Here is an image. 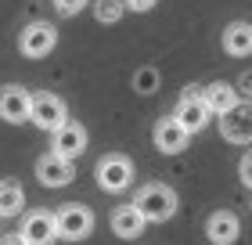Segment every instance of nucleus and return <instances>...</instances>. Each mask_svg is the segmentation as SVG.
I'll return each mask as SVG.
<instances>
[{
  "instance_id": "1",
  "label": "nucleus",
  "mask_w": 252,
  "mask_h": 245,
  "mask_svg": "<svg viewBox=\"0 0 252 245\" xmlns=\"http://www.w3.org/2000/svg\"><path fill=\"white\" fill-rule=\"evenodd\" d=\"M133 206L144 213L148 224H166V220L177 216L180 198H177V191L169 188V184H162V180H148V184H141V188H137Z\"/></svg>"
},
{
  "instance_id": "2",
  "label": "nucleus",
  "mask_w": 252,
  "mask_h": 245,
  "mask_svg": "<svg viewBox=\"0 0 252 245\" xmlns=\"http://www.w3.org/2000/svg\"><path fill=\"white\" fill-rule=\"evenodd\" d=\"M94 177H97V188L101 191L119 195V191H126L133 184V162H130V155H123V151H108V155L97 159Z\"/></svg>"
},
{
  "instance_id": "3",
  "label": "nucleus",
  "mask_w": 252,
  "mask_h": 245,
  "mask_svg": "<svg viewBox=\"0 0 252 245\" xmlns=\"http://www.w3.org/2000/svg\"><path fill=\"white\" fill-rule=\"evenodd\" d=\"M205 87H184L180 90V98H177V108H173V115L180 123H184V130L188 134H198V130H205L209 126V119H213V108L205 105V94H202Z\"/></svg>"
},
{
  "instance_id": "4",
  "label": "nucleus",
  "mask_w": 252,
  "mask_h": 245,
  "mask_svg": "<svg viewBox=\"0 0 252 245\" xmlns=\"http://www.w3.org/2000/svg\"><path fill=\"white\" fill-rule=\"evenodd\" d=\"M54 47H58V29H54L51 22H29V26H22V33H18V54L22 58L40 62V58H47Z\"/></svg>"
},
{
  "instance_id": "5",
  "label": "nucleus",
  "mask_w": 252,
  "mask_h": 245,
  "mask_svg": "<svg viewBox=\"0 0 252 245\" xmlns=\"http://www.w3.org/2000/svg\"><path fill=\"white\" fill-rule=\"evenodd\" d=\"M65 123H68V105L58 94H51V90H40V94L32 98V126L54 137Z\"/></svg>"
},
{
  "instance_id": "6",
  "label": "nucleus",
  "mask_w": 252,
  "mask_h": 245,
  "mask_svg": "<svg viewBox=\"0 0 252 245\" xmlns=\"http://www.w3.org/2000/svg\"><path fill=\"white\" fill-rule=\"evenodd\" d=\"M94 231V209L83 202H65L58 209V235L62 242H83Z\"/></svg>"
},
{
  "instance_id": "7",
  "label": "nucleus",
  "mask_w": 252,
  "mask_h": 245,
  "mask_svg": "<svg viewBox=\"0 0 252 245\" xmlns=\"http://www.w3.org/2000/svg\"><path fill=\"white\" fill-rule=\"evenodd\" d=\"M18 235L26 238V245H54L62 238L58 235V213H51V209H32V213L22 216Z\"/></svg>"
},
{
  "instance_id": "8",
  "label": "nucleus",
  "mask_w": 252,
  "mask_h": 245,
  "mask_svg": "<svg viewBox=\"0 0 252 245\" xmlns=\"http://www.w3.org/2000/svg\"><path fill=\"white\" fill-rule=\"evenodd\" d=\"M188 141H191V134L184 130V123H180L173 112L155 119V126H152V144H155V151H162V155H180V151L188 148Z\"/></svg>"
},
{
  "instance_id": "9",
  "label": "nucleus",
  "mask_w": 252,
  "mask_h": 245,
  "mask_svg": "<svg viewBox=\"0 0 252 245\" xmlns=\"http://www.w3.org/2000/svg\"><path fill=\"white\" fill-rule=\"evenodd\" d=\"M32 98L26 87L18 83H4V94H0V115H4V123L18 126V123H32Z\"/></svg>"
},
{
  "instance_id": "10",
  "label": "nucleus",
  "mask_w": 252,
  "mask_h": 245,
  "mask_svg": "<svg viewBox=\"0 0 252 245\" xmlns=\"http://www.w3.org/2000/svg\"><path fill=\"white\" fill-rule=\"evenodd\" d=\"M72 177H76V162L72 159H62V155H54V151H43L36 159V180L43 188H68Z\"/></svg>"
},
{
  "instance_id": "11",
  "label": "nucleus",
  "mask_w": 252,
  "mask_h": 245,
  "mask_svg": "<svg viewBox=\"0 0 252 245\" xmlns=\"http://www.w3.org/2000/svg\"><path fill=\"white\" fill-rule=\"evenodd\" d=\"M220 137L227 144H252V101H242L220 119Z\"/></svg>"
},
{
  "instance_id": "12",
  "label": "nucleus",
  "mask_w": 252,
  "mask_h": 245,
  "mask_svg": "<svg viewBox=\"0 0 252 245\" xmlns=\"http://www.w3.org/2000/svg\"><path fill=\"white\" fill-rule=\"evenodd\" d=\"M87 141H90V137H87V126L76 123V119H68L62 130L51 137V151H54V155H62V159H72V162H76V159L87 151Z\"/></svg>"
},
{
  "instance_id": "13",
  "label": "nucleus",
  "mask_w": 252,
  "mask_h": 245,
  "mask_svg": "<svg viewBox=\"0 0 252 245\" xmlns=\"http://www.w3.org/2000/svg\"><path fill=\"white\" fill-rule=\"evenodd\" d=\"M205 238L213 245H234L242 238V220H238L234 209H216V213H209V220H205Z\"/></svg>"
},
{
  "instance_id": "14",
  "label": "nucleus",
  "mask_w": 252,
  "mask_h": 245,
  "mask_svg": "<svg viewBox=\"0 0 252 245\" xmlns=\"http://www.w3.org/2000/svg\"><path fill=\"white\" fill-rule=\"evenodd\" d=\"M108 224H112V235H119L123 242H133V238L144 235L148 220H144L141 209L130 202V206H116V209H112V220H108Z\"/></svg>"
},
{
  "instance_id": "15",
  "label": "nucleus",
  "mask_w": 252,
  "mask_h": 245,
  "mask_svg": "<svg viewBox=\"0 0 252 245\" xmlns=\"http://www.w3.org/2000/svg\"><path fill=\"white\" fill-rule=\"evenodd\" d=\"M220 43L231 58H252V22H245V18L227 22Z\"/></svg>"
},
{
  "instance_id": "16",
  "label": "nucleus",
  "mask_w": 252,
  "mask_h": 245,
  "mask_svg": "<svg viewBox=\"0 0 252 245\" xmlns=\"http://www.w3.org/2000/svg\"><path fill=\"white\" fill-rule=\"evenodd\" d=\"M202 94H205V105L213 108V115H220V119L242 105V90H238L234 83H227V79H216V83H209Z\"/></svg>"
},
{
  "instance_id": "17",
  "label": "nucleus",
  "mask_w": 252,
  "mask_h": 245,
  "mask_svg": "<svg viewBox=\"0 0 252 245\" xmlns=\"http://www.w3.org/2000/svg\"><path fill=\"white\" fill-rule=\"evenodd\" d=\"M22 209H26V188H22L15 177H4V184H0V216L11 220V216H18Z\"/></svg>"
},
{
  "instance_id": "18",
  "label": "nucleus",
  "mask_w": 252,
  "mask_h": 245,
  "mask_svg": "<svg viewBox=\"0 0 252 245\" xmlns=\"http://www.w3.org/2000/svg\"><path fill=\"white\" fill-rule=\"evenodd\" d=\"M158 83H162V72H158L155 65H141V69L130 76V87L137 90V94H155Z\"/></svg>"
},
{
  "instance_id": "19",
  "label": "nucleus",
  "mask_w": 252,
  "mask_h": 245,
  "mask_svg": "<svg viewBox=\"0 0 252 245\" xmlns=\"http://www.w3.org/2000/svg\"><path fill=\"white\" fill-rule=\"evenodd\" d=\"M126 11H130L126 0H94V18L101 22V26H116Z\"/></svg>"
},
{
  "instance_id": "20",
  "label": "nucleus",
  "mask_w": 252,
  "mask_h": 245,
  "mask_svg": "<svg viewBox=\"0 0 252 245\" xmlns=\"http://www.w3.org/2000/svg\"><path fill=\"white\" fill-rule=\"evenodd\" d=\"M87 4H90V0H54V11L65 15V18H72V15H79Z\"/></svg>"
},
{
  "instance_id": "21",
  "label": "nucleus",
  "mask_w": 252,
  "mask_h": 245,
  "mask_svg": "<svg viewBox=\"0 0 252 245\" xmlns=\"http://www.w3.org/2000/svg\"><path fill=\"white\" fill-rule=\"evenodd\" d=\"M238 177H242V184H245V188L252 191V148L245 151L242 159H238Z\"/></svg>"
},
{
  "instance_id": "22",
  "label": "nucleus",
  "mask_w": 252,
  "mask_h": 245,
  "mask_svg": "<svg viewBox=\"0 0 252 245\" xmlns=\"http://www.w3.org/2000/svg\"><path fill=\"white\" fill-rule=\"evenodd\" d=\"M158 4V0H126V7H130V11H152Z\"/></svg>"
},
{
  "instance_id": "23",
  "label": "nucleus",
  "mask_w": 252,
  "mask_h": 245,
  "mask_svg": "<svg viewBox=\"0 0 252 245\" xmlns=\"http://www.w3.org/2000/svg\"><path fill=\"white\" fill-rule=\"evenodd\" d=\"M0 245H26V238L15 231V235H4V242H0Z\"/></svg>"
},
{
  "instance_id": "24",
  "label": "nucleus",
  "mask_w": 252,
  "mask_h": 245,
  "mask_svg": "<svg viewBox=\"0 0 252 245\" xmlns=\"http://www.w3.org/2000/svg\"><path fill=\"white\" fill-rule=\"evenodd\" d=\"M238 87H242L245 94H252V72H245V76H242V83H238Z\"/></svg>"
}]
</instances>
